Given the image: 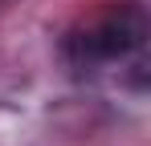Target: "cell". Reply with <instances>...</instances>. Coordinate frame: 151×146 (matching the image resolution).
<instances>
[{"mask_svg":"<svg viewBox=\"0 0 151 146\" xmlns=\"http://www.w3.org/2000/svg\"><path fill=\"white\" fill-rule=\"evenodd\" d=\"M147 45V8L139 0H114L98 8L90 21H82L65 41L74 65H114L135 57Z\"/></svg>","mask_w":151,"mask_h":146,"instance_id":"1","label":"cell"}]
</instances>
